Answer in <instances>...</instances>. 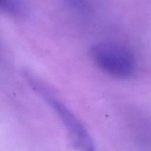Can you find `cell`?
Segmentation results:
<instances>
[{
  "label": "cell",
  "instance_id": "6da1fadb",
  "mask_svg": "<svg viewBox=\"0 0 151 151\" xmlns=\"http://www.w3.org/2000/svg\"><path fill=\"white\" fill-rule=\"evenodd\" d=\"M91 56L102 71L116 78H127L135 70L136 61L133 54L119 43L105 41L96 44L91 48Z\"/></svg>",
  "mask_w": 151,
  "mask_h": 151
},
{
  "label": "cell",
  "instance_id": "7a4b0ae2",
  "mask_svg": "<svg viewBox=\"0 0 151 151\" xmlns=\"http://www.w3.org/2000/svg\"><path fill=\"white\" fill-rule=\"evenodd\" d=\"M54 105L65 125L73 146L78 150H95L94 142L91 136L76 116L65 106L58 102H54Z\"/></svg>",
  "mask_w": 151,
  "mask_h": 151
},
{
  "label": "cell",
  "instance_id": "3957f363",
  "mask_svg": "<svg viewBox=\"0 0 151 151\" xmlns=\"http://www.w3.org/2000/svg\"><path fill=\"white\" fill-rule=\"evenodd\" d=\"M20 0H0V9L11 14H19L24 11V6Z\"/></svg>",
  "mask_w": 151,
  "mask_h": 151
}]
</instances>
